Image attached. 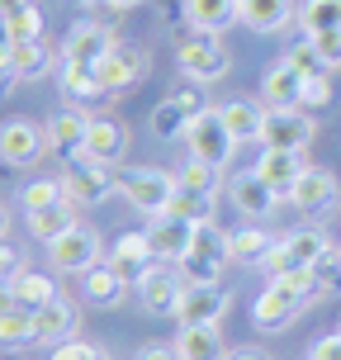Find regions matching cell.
I'll list each match as a JSON object with an SVG mask.
<instances>
[{"mask_svg": "<svg viewBox=\"0 0 341 360\" xmlns=\"http://www.w3.org/2000/svg\"><path fill=\"white\" fill-rule=\"evenodd\" d=\"M285 57H289V62H294V67H299L304 76H327V72H332V67L323 62V53H318L313 43H304V48H289Z\"/></svg>", "mask_w": 341, "mask_h": 360, "instance_id": "b9f144b4", "label": "cell"}, {"mask_svg": "<svg viewBox=\"0 0 341 360\" xmlns=\"http://www.w3.org/2000/svg\"><path fill=\"white\" fill-rule=\"evenodd\" d=\"M81 285H86V299H90V304H100V308H119L128 299V280L109 266V261L90 266L86 275H81Z\"/></svg>", "mask_w": 341, "mask_h": 360, "instance_id": "d4e9b609", "label": "cell"}, {"mask_svg": "<svg viewBox=\"0 0 341 360\" xmlns=\"http://www.w3.org/2000/svg\"><path fill=\"white\" fill-rule=\"evenodd\" d=\"M308 171V162H304V152H280V147H266L261 152V162H256V176L261 180H270L280 195H289L294 190V180Z\"/></svg>", "mask_w": 341, "mask_h": 360, "instance_id": "603a6c76", "label": "cell"}, {"mask_svg": "<svg viewBox=\"0 0 341 360\" xmlns=\"http://www.w3.org/2000/svg\"><path fill=\"white\" fill-rule=\"evenodd\" d=\"M176 62H180V76H185V81H199V86H214V81H223V76H228V67H233V62H228V48H223L214 34L180 43Z\"/></svg>", "mask_w": 341, "mask_h": 360, "instance_id": "8992f818", "label": "cell"}, {"mask_svg": "<svg viewBox=\"0 0 341 360\" xmlns=\"http://www.w3.org/2000/svg\"><path fill=\"white\" fill-rule=\"evenodd\" d=\"M10 48H15V38H10V24L0 15V57H10Z\"/></svg>", "mask_w": 341, "mask_h": 360, "instance_id": "db71d44e", "label": "cell"}, {"mask_svg": "<svg viewBox=\"0 0 341 360\" xmlns=\"http://www.w3.org/2000/svg\"><path fill=\"white\" fill-rule=\"evenodd\" d=\"M48 147V133L34 119H5L0 124V162L5 166H34Z\"/></svg>", "mask_w": 341, "mask_h": 360, "instance_id": "30bf717a", "label": "cell"}, {"mask_svg": "<svg viewBox=\"0 0 341 360\" xmlns=\"http://www.w3.org/2000/svg\"><path fill=\"white\" fill-rule=\"evenodd\" d=\"M285 199L299 209V214H327V209L337 204V176L323 171V166H308L304 176L294 180V190H289Z\"/></svg>", "mask_w": 341, "mask_h": 360, "instance_id": "9a60e30c", "label": "cell"}, {"mask_svg": "<svg viewBox=\"0 0 341 360\" xmlns=\"http://www.w3.org/2000/svg\"><path fill=\"white\" fill-rule=\"evenodd\" d=\"M223 114V124L233 133L237 143H261V124H266V109L256 105V100H223L218 105Z\"/></svg>", "mask_w": 341, "mask_h": 360, "instance_id": "484cf974", "label": "cell"}, {"mask_svg": "<svg viewBox=\"0 0 341 360\" xmlns=\"http://www.w3.org/2000/svg\"><path fill=\"white\" fill-rule=\"evenodd\" d=\"M228 242H233V261L237 266H266L270 252L280 247V237L261 233V228H237V233H228Z\"/></svg>", "mask_w": 341, "mask_h": 360, "instance_id": "f1b7e54d", "label": "cell"}, {"mask_svg": "<svg viewBox=\"0 0 341 360\" xmlns=\"http://www.w3.org/2000/svg\"><path fill=\"white\" fill-rule=\"evenodd\" d=\"M332 105V86H327V76H308L304 81V109H327Z\"/></svg>", "mask_w": 341, "mask_h": 360, "instance_id": "7dc6e473", "label": "cell"}, {"mask_svg": "<svg viewBox=\"0 0 341 360\" xmlns=\"http://www.w3.org/2000/svg\"><path fill=\"white\" fill-rule=\"evenodd\" d=\"M48 360H105V356H100V346L76 342V337H72V342H57V346H53V356H48Z\"/></svg>", "mask_w": 341, "mask_h": 360, "instance_id": "f6af8a7d", "label": "cell"}, {"mask_svg": "<svg viewBox=\"0 0 341 360\" xmlns=\"http://www.w3.org/2000/svg\"><path fill=\"white\" fill-rule=\"evenodd\" d=\"M133 360H185V356H180L176 342H147V346H138Z\"/></svg>", "mask_w": 341, "mask_h": 360, "instance_id": "c3c4849f", "label": "cell"}, {"mask_svg": "<svg viewBox=\"0 0 341 360\" xmlns=\"http://www.w3.org/2000/svg\"><path fill=\"white\" fill-rule=\"evenodd\" d=\"M313 114L308 109H266V124H261V147H280V152H308L313 143Z\"/></svg>", "mask_w": 341, "mask_h": 360, "instance_id": "ba28073f", "label": "cell"}, {"mask_svg": "<svg viewBox=\"0 0 341 360\" xmlns=\"http://www.w3.org/2000/svg\"><path fill=\"white\" fill-rule=\"evenodd\" d=\"M62 90L72 100H95V95H105V81L95 72V62H67L62 57Z\"/></svg>", "mask_w": 341, "mask_h": 360, "instance_id": "4dcf8cb0", "label": "cell"}, {"mask_svg": "<svg viewBox=\"0 0 341 360\" xmlns=\"http://www.w3.org/2000/svg\"><path fill=\"white\" fill-rule=\"evenodd\" d=\"M5 228H10V214H5V204H0V237H5Z\"/></svg>", "mask_w": 341, "mask_h": 360, "instance_id": "9f6ffc18", "label": "cell"}, {"mask_svg": "<svg viewBox=\"0 0 341 360\" xmlns=\"http://www.w3.org/2000/svg\"><path fill=\"white\" fill-rule=\"evenodd\" d=\"M313 280H318V289H323V294H341V252H337V247H327V252L318 256Z\"/></svg>", "mask_w": 341, "mask_h": 360, "instance_id": "60d3db41", "label": "cell"}, {"mask_svg": "<svg viewBox=\"0 0 341 360\" xmlns=\"http://www.w3.org/2000/svg\"><path fill=\"white\" fill-rule=\"evenodd\" d=\"M304 81L308 76L289 57H280L266 72V81H261V105L266 109H304Z\"/></svg>", "mask_w": 341, "mask_h": 360, "instance_id": "5bb4252c", "label": "cell"}, {"mask_svg": "<svg viewBox=\"0 0 341 360\" xmlns=\"http://www.w3.org/2000/svg\"><path fill=\"white\" fill-rule=\"evenodd\" d=\"M180 356L185 360H228V351H223V332L218 327H204V323H180Z\"/></svg>", "mask_w": 341, "mask_h": 360, "instance_id": "4316f807", "label": "cell"}, {"mask_svg": "<svg viewBox=\"0 0 341 360\" xmlns=\"http://www.w3.org/2000/svg\"><path fill=\"white\" fill-rule=\"evenodd\" d=\"M62 185H67L72 204H100L109 190H119V176H114V166H100V162H90L86 152H76L62 166Z\"/></svg>", "mask_w": 341, "mask_h": 360, "instance_id": "277c9868", "label": "cell"}, {"mask_svg": "<svg viewBox=\"0 0 341 360\" xmlns=\"http://www.w3.org/2000/svg\"><path fill=\"white\" fill-rule=\"evenodd\" d=\"M119 195L143 209V214L162 218L171 209V199L180 195V180L171 171H157V166H133V171H119Z\"/></svg>", "mask_w": 341, "mask_h": 360, "instance_id": "7a4b0ae2", "label": "cell"}, {"mask_svg": "<svg viewBox=\"0 0 341 360\" xmlns=\"http://www.w3.org/2000/svg\"><path fill=\"white\" fill-rule=\"evenodd\" d=\"M86 133H90V114H81L76 105L57 109L53 119H48V147L62 152V157H76L86 147Z\"/></svg>", "mask_w": 341, "mask_h": 360, "instance_id": "7402d4cb", "label": "cell"}, {"mask_svg": "<svg viewBox=\"0 0 341 360\" xmlns=\"http://www.w3.org/2000/svg\"><path fill=\"white\" fill-rule=\"evenodd\" d=\"M195 233L199 223H190V218H176V214H162L152 228H147V242H152V256L157 261H185V252L195 247Z\"/></svg>", "mask_w": 341, "mask_h": 360, "instance_id": "7c38bea8", "label": "cell"}, {"mask_svg": "<svg viewBox=\"0 0 341 360\" xmlns=\"http://www.w3.org/2000/svg\"><path fill=\"white\" fill-rule=\"evenodd\" d=\"M19 270H24V252H19L15 242H5V237H0V285H10Z\"/></svg>", "mask_w": 341, "mask_h": 360, "instance_id": "bcb514c9", "label": "cell"}, {"mask_svg": "<svg viewBox=\"0 0 341 360\" xmlns=\"http://www.w3.org/2000/svg\"><path fill=\"white\" fill-rule=\"evenodd\" d=\"M237 5H242V24L252 34H280L289 19L299 15L294 0H237Z\"/></svg>", "mask_w": 341, "mask_h": 360, "instance_id": "cb8c5ba5", "label": "cell"}, {"mask_svg": "<svg viewBox=\"0 0 341 360\" xmlns=\"http://www.w3.org/2000/svg\"><path fill=\"white\" fill-rule=\"evenodd\" d=\"M185 19L199 34H228L233 24H242V5L237 0H185Z\"/></svg>", "mask_w": 341, "mask_h": 360, "instance_id": "44dd1931", "label": "cell"}, {"mask_svg": "<svg viewBox=\"0 0 341 360\" xmlns=\"http://www.w3.org/2000/svg\"><path fill=\"white\" fill-rule=\"evenodd\" d=\"M228 308H233V294L223 285H185L180 294V323H204V327H223L228 318Z\"/></svg>", "mask_w": 341, "mask_h": 360, "instance_id": "8fae6325", "label": "cell"}, {"mask_svg": "<svg viewBox=\"0 0 341 360\" xmlns=\"http://www.w3.org/2000/svg\"><path fill=\"white\" fill-rule=\"evenodd\" d=\"M185 143H190V157H204V162H214V166H228L233 152H237V138L228 133V124H223L218 109H204L199 119H190Z\"/></svg>", "mask_w": 341, "mask_h": 360, "instance_id": "52a82bcc", "label": "cell"}, {"mask_svg": "<svg viewBox=\"0 0 341 360\" xmlns=\"http://www.w3.org/2000/svg\"><path fill=\"white\" fill-rule=\"evenodd\" d=\"M109 48H114V38H109V29L100 19H81L72 34L62 38V57L67 62H100Z\"/></svg>", "mask_w": 341, "mask_h": 360, "instance_id": "ffe728a7", "label": "cell"}, {"mask_svg": "<svg viewBox=\"0 0 341 360\" xmlns=\"http://www.w3.org/2000/svg\"><path fill=\"white\" fill-rule=\"evenodd\" d=\"M180 190H195V195H218V185H223V166L204 162V157H190V162L176 171Z\"/></svg>", "mask_w": 341, "mask_h": 360, "instance_id": "d6a6232c", "label": "cell"}, {"mask_svg": "<svg viewBox=\"0 0 341 360\" xmlns=\"http://www.w3.org/2000/svg\"><path fill=\"white\" fill-rule=\"evenodd\" d=\"M152 242H147V233H124L119 242H114V252H109V266L124 275L128 285H143L147 275H152Z\"/></svg>", "mask_w": 341, "mask_h": 360, "instance_id": "e0dca14e", "label": "cell"}, {"mask_svg": "<svg viewBox=\"0 0 341 360\" xmlns=\"http://www.w3.org/2000/svg\"><path fill=\"white\" fill-rule=\"evenodd\" d=\"M318 294H323V289H318V280H313V270L275 275V280L261 289V299H256L252 323L261 327V332H289V327L299 323V313H304Z\"/></svg>", "mask_w": 341, "mask_h": 360, "instance_id": "6da1fadb", "label": "cell"}, {"mask_svg": "<svg viewBox=\"0 0 341 360\" xmlns=\"http://www.w3.org/2000/svg\"><path fill=\"white\" fill-rule=\"evenodd\" d=\"M105 5H114V10H133V5H143V0H105Z\"/></svg>", "mask_w": 341, "mask_h": 360, "instance_id": "11a10c76", "label": "cell"}, {"mask_svg": "<svg viewBox=\"0 0 341 360\" xmlns=\"http://www.w3.org/2000/svg\"><path fill=\"white\" fill-rule=\"evenodd\" d=\"M95 72H100L105 90H133L147 72H152V53L138 48V43H114V48L95 62Z\"/></svg>", "mask_w": 341, "mask_h": 360, "instance_id": "9c48e42d", "label": "cell"}, {"mask_svg": "<svg viewBox=\"0 0 341 360\" xmlns=\"http://www.w3.org/2000/svg\"><path fill=\"white\" fill-rule=\"evenodd\" d=\"M24 214H34V209H48V204H62L67 199V185H62V176L57 180H34V185H24Z\"/></svg>", "mask_w": 341, "mask_h": 360, "instance_id": "f35d334b", "label": "cell"}, {"mask_svg": "<svg viewBox=\"0 0 341 360\" xmlns=\"http://www.w3.org/2000/svg\"><path fill=\"white\" fill-rule=\"evenodd\" d=\"M76 327H81V313H76V304L67 299V294H57V299H48V304L34 313V342H72Z\"/></svg>", "mask_w": 341, "mask_h": 360, "instance_id": "2e32d148", "label": "cell"}, {"mask_svg": "<svg viewBox=\"0 0 341 360\" xmlns=\"http://www.w3.org/2000/svg\"><path fill=\"white\" fill-rule=\"evenodd\" d=\"M308 43L323 53L327 67H341V29H323V34H308Z\"/></svg>", "mask_w": 341, "mask_h": 360, "instance_id": "ee69618b", "label": "cell"}, {"mask_svg": "<svg viewBox=\"0 0 341 360\" xmlns=\"http://www.w3.org/2000/svg\"><path fill=\"white\" fill-rule=\"evenodd\" d=\"M81 5H105V0H81Z\"/></svg>", "mask_w": 341, "mask_h": 360, "instance_id": "680465c9", "label": "cell"}, {"mask_svg": "<svg viewBox=\"0 0 341 360\" xmlns=\"http://www.w3.org/2000/svg\"><path fill=\"white\" fill-rule=\"evenodd\" d=\"M228 360H270V351H261V346H237V351H228Z\"/></svg>", "mask_w": 341, "mask_h": 360, "instance_id": "f907efd6", "label": "cell"}, {"mask_svg": "<svg viewBox=\"0 0 341 360\" xmlns=\"http://www.w3.org/2000/svg\"><path fill=\"white\" fill-rule=\"evenodd\" d=\"M308 360H341V332H337V337H323V342H313Z\"/></svg>", "mask_w": 341, "mask_h": 360, "instance_id": "681fc988", "label": "cell"}, {"mask_svg": "<svg viewBox=\"0 0 341 360\" xmlns=\"http://www.w3.org/2000/svg\"><path fill=\"white\" fill-rule=\"evenodd\" d=\"M185 128H190V119H185V109L166 95L162 105L152 109V133L162 138V143H171V138H185Z\"/></svg>", "mask_w": 341, "mask_h": 360, "instance_id": "8d00e7d4", "label": "cell"}, {"mask_svg": "<svg viewBox=\"0 0 341 360\" xmlns=\"http://www.w3.org/2000/svg\"><path fill=\"white\" fill-rule=\"evenodd\" d=\"M10 67H15L19 81H38V76H48V72H53V43H48V38L15 43V48H10Z\"/></svg>", "mask_w": 341, "mask_h": 360, "instance_id": "83f0119b", "label": "cell"}, {"mask_svg": "<svg viewBox=\"0 0 341 360\" xmlns=\"http://www.w3.org/2000/svg\"><path fill=\"white\" fill-rule=\"evenodd\" d=\"M10 289H15L19 304L34 308V313L48 304V299H57V280H53V275H38V270H29V266H24L15 280H10Z\"/></svg>", "mask_w": 341, "mask_h": 360, "instance_id": "1f68e13d", "label": "cell"}, {"mask_svg": "<svg viewBox=\"0 0 341 360\" xmlns=\"http://www.w3.org/2000/svg\"><path fill=\"white\" fill-rule=\"evenodd\" d=\"M10 81H19V76H15V67H10V57H0V95L10 90Z\"/></svg>", "mask_w": 341, "mask_h": 360, "instance_id": "f5cc1de1", "label": "cell"}, {"mask_svg": "<svg viewBox=\"0 0 341 360\" xmlns=\"http://www.w3.org/2000/svg\"><path fill=\"white\" fill-rule=\"evenodd\" d=\"M171 100L185 109V119H199V114L209 109V100H204V86H199V81H190V86H176V90H171Z\"/></svg>", "mask_w": 341, "mask_h": 360, "instance_id": "7bdbcfd3", "label": "cell"}, {"mask_svg": "<svg viewBox=\"0 0 341 360\" xmlns=\"http://www.w3.org/2000/svg\"><path fill=\"white\" fill-rule=\"evenodd\" d=\"M299 29H304V34L341 29V0H304V5H299Z\"/></svg>", "mask_w": 341, "mask_h": 360, "instance_id": "836d02e7", "label": "cell"}, {"mask_svg": "<svg viewBox=\"0 0 341 360\" xmlns=\"http://www.w3.org/2000/svg\"><path fill=\"white\" fill-rule=\"evenodd\" d=\"M0 342H5V346L34 342V308H19V313H5V318H0Z\"/></svg>", "mask_w": 341, "mask_h": 360, "instance_id": "ab89813d", "label": "cell"}, {"mask_svg": "<svg viewBox=\"0 0 341 360\" xmlns=\"http://www.w3.org/2000/svg\"><path fill=\"white\" fill-rule=\"evenodd\" d=\"M0 360H5V356H0Z\"/></svg>", "mask_w": 341, "mask_h": 360, "instance_id": "91938a15", "label": "cell"}, {"mask_svg": "<svg viewBox=\"0 0 341 360\" xmlns=\"http://www.w3.org/2000/svg\"><path fill=\"white\" fill-rule=\"evenodd\" d=\"M332 242H327L323 228H299V233H280V247L270 252L266 270L270 275H294V270H313L318 266V256L327 252Z\"/></svg>", "mask_w": 341, "mask_h": 360, "instance_id": "5b68a950", "label": "cell"}, {"mask_svg": "<svg viewBox=\"0 0 341 360\" xmlns=\"http://www.w3.org/2000/svg\"><path fill=\"white\" fill-rule=\"evenodd\" d=\"M180 266V280L185 285H218V275H223V261H214V256H204V252H185V261H176Z\"/></svg>", "mask_w": 341, "mask_h": 360, "instance_id": "d590c367", "label": "cell"}, {"mask_svg": "<svg viewBox=\"0 0 341 360\" xmlns=\"http://www.w3.org/2000/svg\"><path fill=\"white\" fill-rule=\"evenodd\" d=\"M86 152L90 162H100V166H119L128 157V128L124 119H109V114H95L90 119V133H86Z\"/></svg>", "mask_w": 341, "mask_h": 360, "instance_id": "4fadbf2b", "label": "cell"}, {"mask_svg": "<svg viewBox=\"0 0 341 360\" xmlns=\"http://www.w3.org/2000/svg\"><path fill=\"white\" fill-rule=\"evenodd\" d=\"M76 228V204L72 199H62V204H48V209H34L29 214V233L38 237V242H53V237L72 233Z\"/></svg>", "mask_w": 341, "mask_h": 360, "instance_id": "f546056e", "label": "cell"}, {"mask_svg": "<svg viewBox=\"0 0 341 360\" xmlns=\"http://www.w3.org/2000/svg\"><path fill=\"white\" fill-rule=\"evenodd\" d=\"M19 308H24V304L15 299V289H10V285H0V318H5V313H19Z\"/></svg>", "mask_w": 341, "mask_h": 360, "instance_id": "816d5d0a", "label": "cell"}, {"mask_svg": "<svg viewBox=\"0 0 341 360\" xmlns=\"http://www.w3.org/2000/svg\"><path fill=\"white\" fill-rule=\"evenodd\" d=\"M100 256H105V242L95 228L86 223H76L72 233H62L48 242V266L62 270V275H86L90 266H100Z\"/></svg>", "mask_w": 341, "mask_h": 360, "instance_id": "3957f363", "label": "cell"}, {"mask_svg": "<svg viewBox=\"0 0 341 360\" xmlns=\"http://www.w3.org/2000/svg\"><path fill=\"white\" fill-rule=\"evenodd\" d=\"M5 24H10V38H15V43L43 38V15H38V5H34V0H19L15 10L5 15Z\"/></svg>", "mask_w": 341, "mask_h": 360, "instance_id": "74e56055", "label": "cell"}, {"mask_svg": "<svg viewBox=\"0 0 341 360\" xmlns=\"http://www.w3.org/2000/svg\"><path fill=\"white\" fill-rule=\"evenodd\" d=\"M180 294H185V280L171 275V270H157L138 285V299H143V313H157V318H176L180 313Z\"/></svg>", "mask_w": 341, "mask_h": 360, "instance_id": "ac0fdd59", "label": "cell"}, {"mask_svg": "<svg viewBox=\"0 0 341 360\" xmlns=\"http://www.w3.org/2000/svg\"><path fill=\"white\" fill-rule=\"evenodd\" d=\"M228 199H233L247 218H266L270 209H275L280 190H275L270 180H261L256 171H242V176H233V185H228Z\"/></svg>", "mask_w": 341, "mask_h": 360, "instance_id": "d6986e66", "label": "cell"}, {"mask_svg": "<svg viewBox=\"0 0 341 360\" xmlns=\"http://www.w3.org/2000/svg\"><path fill=\"white\" fill-rule=\"evenodd\" d=\"M19 0H0V15H10V10H15Z\"/></svg>", "mask_w": 341, "mask_h": 360, "instance_id": "6f0895ef", "label": "cell"}, {"mask_svg": "<svg viewBox=\"0 0 341 360\" xmlns=\"http://www.w3.org/2000/svg\"><path fill=\"white\" fill-rule=\"evenodd\" d=\"M166 214H176V218H190V223H214V214H218V199L214 195H195V190H180L176 199H171V209Z\"/></svg>", "mask_w": 341, "mask_h": 360, "instance_id": "e575fe53", "label": "cell"}]
</instances>
